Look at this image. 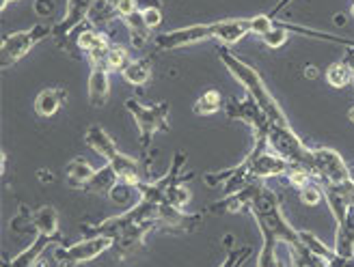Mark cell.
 Masks as SVG:
<instances>
[{
  "mask_svg": "<svg viewBox=\"0 0 354 267\" xmlns=\"http://www.w3.org/2000/svg\"><path fill=\"white\" fill-rule=\"evenodd\" d=\"M313 153V177L320 186H339L350 179H354L350 164H346V159L330 147H315L311 149Z\"/></svg>",
  "mask_w": 354,
  "mask_h": 267,
  "instance_id": "cell-8",
  "label": "cell"
},
{
  "mask_svg": "<svg viewBox=\"0 0 354 267\" xmlns=\"http://www.w3.org/2000/svg\"><path fill=\"white\" fill-rule=\"evenodd\" d=\"M32 226H35V233L63 237L59 228V211L52 205H41L32 211Z\"/></svg>",
  "mask_w": 354,
  "mask_h": 267,
  "instance_id": "cell-17",
  "label": "cell"
},
{
  "mask_svg": "<svg viewBox=\"0 0 354 267\" xmlns=\"http://www.w3.org/2000/svg\"><path fill=\"white\" fill-rule=\"evenodd\" d=\"M221 108H223L221 91H216V88H209V91H205L197 101H194L192 112L197 117H212V115H216Z\"/></svg>",
  "mask_w": 354,
  "mask_h": 267,
  "instance_id": "cell-22",
  "label": "cell"
},
{
  "mask_svg": "<svg viewBox=\"0 0 354 267\" xmlns=\"http://www.w3.org/2000/svg\"><path fill=\"white\" fill-rule=\"evenodd\" d=\"M143 22L147 24L149 30L158 28L162 24V9H149V11H143Z\"/></svg>",
  "mask_w": 354,
  "mask_h": 267,
  "instance_id": "cell-32",
  "label": "cell"
},
{
  "mask_svg": "<svg viewBox=\"0 0 354 267\" xmlns=\"http://www.w3.org/2000/svg\"><path fill=\"white\" fill-rule=\"evenodd\" d=\"M352 88H354V80H352Z\"/></svg>",
  "mask_w": 354,
  "mask_h": 267,
  "instance_id": "cell-43",
  "label": "cell"
},
{
  "mask_svg": "<svg viewBox=\"0 0 354 267\" xmlns=\"http://www.w3.org/2000/svg\"><path fill=\"white\" fill-rule=\"evenodd\" d=\"M55 0H35V13L41 15V17H50L52 13H55Z\"/></svg>",
  "mask_w": 354,
  "mask_h": 267,
  "instance_id": "cell-33",
  "label": "cell"
},
{
  "mask_svg": "<svg viewBox=\"0 0 354 267\" xmlns=\"http://www.w3.org/2000/svg\"><path fill=\"white\" fill-rule=\"evenodd\" d=\"M158 230L156 222H132V224H121L117 228H113L109 237L115 239L113 250L117 253L115 259L117 261H126L132 259L134 255H138L143 250V246L147 241V235Z\"/></svg>",
  "mask_w": 354,
  "mask_h": 267,
  "instance_id": "cell-9",
  "label": "cell"
},
{
  "mask_svg": "<svg viewBox=\"0 0 354 267\" xmlns=\"http://www.w3.org/2000/svg\"><path fill=\"white\" fill-rule=\"evenodd\" d=\"M335 253L342 257H354V207H350L346 218L337 222V230H335Z\"/></svg>",
  "mask_w": 354,
  "mask_h": 267,
  "instance_id": "cell-15",
  "label": "cell"
},
{
  "mask_svg": "<svg viewBox=\"0 0 354 267\" xmlns=\"http://www.w3.org/2000/svg\"><path fill=\"white\" fill-rule=\"evenodd\" d=\"M225 115L229 121H242L253 132V140H268L270 134V119L259 108V103L251 97H229L225 103Z\"/></svg>",
  "mask_w": 354,
  "mask_h": 267,
  "instance_id": "cell-7",
  "label": "cell"
},
{
  "mask_svg": "<svg viewBox=\"0 0 354 267\" xmlns=\"http://www.w3.org/2000/svg\"><path fill=\"white\" fill-rule=\"evenodd\" d=\"M246 34H249L246 17H225V20H216V22L190 24V26L160 32L158 37H153V46L160 52H171V50H180V48H188L194 43L207 41V39H214L221 46L229 48L242 41Z\"/></svg>",
  "mask_w": 354,
  "mask_h": 267,
  "instance_id": "cell-1",
  "label": "cell"
},
{
  "mask_svg": "<svg viewBox=\"0 0 354 267\" xmlns=\"http://www.w3.org/2000/svg\"><path fill=\"white\" fill-rule=\"evenodd\" d=\"M190 199H192V192L188 188V181H177L167 192V203L171 207H177V209H186V205L190 203Z\"/></svg>",
  "mask_w": 354,
  "mask_h": 267,
  "instance_id": "cell-27",
  "label": "cell"
},
{
  "mask_svg": "<svg viewBox=\"0 0 354 267\" xmlns=\"http://www.w3.org/2000/svg\"><path fill=\"white\" fill-rule=\"evenodd\" d=\"M48 37H52V26L44 22L35 24L26 30L7 32L3 37V43H0V65H3V69L17 65L35 46Z\"/></svg>",
  "mask_w": 354,
  "mask_h": 267,
  "instance_id": "cell-6",
  "label": "cell"
},
{
  "mask_svg": "<svg viewBox=\"0 0 354 267\" xmlns=\"http://www.w3.org/2000/svg\"><path fill=\"white\" fill-rule=\"evenodd\" d=\"M286 177H288V181L294 186V188H305V186H309V179H311V172L307 170V168H303V166H290V170L286 172Z\"/></svg>",
  "mask_w": 354,
  "mask_h": 267,
  "instance_id": "cell-31",
  "label": "cell"
},
{
  "mask_svg": "<svg viewBox=\"0 0 354 267\" xmlns=\"http://www.w3.org/2000/svg\"><path fill=\"white\" fill-rule=\"evenodd\" d=\"M300 239H303V244L309 248V250L320 257L324 263L335 257V248H328L320 237H315L313 233H309V230H300Z\"/></svg>",
  "mask_w": 354,
  "mask_h": 267,
  "instance_id": "cell-25",
  "label": "cell"
},
{
  "mask_svg": "<svg viewBox=\"0 0 354 267\" xmlns=\"http://www.w3.org/2000/svg\"><path fill=\"white\" fill-rule=\"evenodd\" d=\"M300 201H303L305 205L309 207H315V205H320L324 201V190L320 186H305V188H300Z\"/></svg>",
  "mask_w": 354,
  "mask_h": 267,
  "instance_id": "cell-30",
  "label": "cell"
},
{
  "mask_svg": "<svg viewBox=\"0 0 354 267\" xmlns=\"http://www.w3.org/2000/svg\"><path fill=\"white\" fill-rule=\"evenodd\" d=\"M59 244H65L63 237H52V235H44V233H37L32 239L30 246H26L20 255H15L13 259H9L7 255L3 257V267H37L41 255L48 250L50 246H59Z\"/></svg>",
  "mask_w": 354,
  "mask_h": 267,
  "instance_id": "cell-12",
  "label": "cell"
},
{
  "mask_svg": "<svg viewBox=\"0 0 354 267\" xmlns=\"http://www.w3.org/2000/svg\"><path fill=\"white\" fill-rule=\"evenodd\" d=\"M0 170H3V175L7 172V151H3V168Z\"/></svg>",
  "mask_w": 354,
  "mask_h": 267,
  "instance_id": "cell-39",
  "label": "cell"
},
{
  "mask_svg": "<svg viewBox=\"0 0 354 267\" xmlns=\"http://www.w3.org/2000/svg\"><path fill=\"white\" fill-rule=\"evenodd\" d=\"M126 110L128 115L132 117L134 126L138 130V145H140V151L145 155L149 153L151 149V140L158 132H169V115H171V108L167 101H158V103H151V106H145L140 103L138 99L134 97H128L126 99Z\"/></svg>",
  "mask_w": 354,
  "mask_h": 267,
  "instance_id": "cell-4",
  "label": "cell"
},
{
  "mask_svg": "<svg viewBox=\"0 0 354 267\" xmlns=\"http://www.w3.org/2000/svg\"><path fill=\"white\" fill-rule=\"evenodd\" d=\"M348 119H350V123H354V106L348 110Z\"/></svg>",
  "mask_w": 354,
  "mask_h": 267,
  "instance_id": "cell-40",
  "label": "cell"
},
{
  "mask_svg": "<svg viewBox=\"0 0 354 267\" xmlns=\"http://www.w3.org/2000/svg\"><path fill=\"white\" fill-rule=\"evenodd\" d=\"M352 3H354V0H352Z\"/></svg>",
  "mask_w": 354,
  "mask_h": 267,
  "instance_id": "cell-44",
  "label": "cell"
},
{
  "mask_svg": "<svg viewBox=\"0 0 354 267\" xmlns=\"http://www.w3.org/2000/svg\"><path fill=\"white\" fill-rule=\"evenodd\" d=\"M113 246H115V239L109 235H86L84 239L76 244L55 246L52 257H55V263L59 267H78L82 263L95 261L97 257L113 250Z\"/></svg>",
  "mask_w": 354,
  "mask_h": 267,
  "instance_id": "cell-5",
  "label": "cell"
},
{
  "mask_svg": "<svg viewBox=\"0 0 354 267\" xmlns=\"http://www.w3.org/2000/svg\"><path fill=\"white\" fill-rule=\"evenodd\" d=\"M86 95L88 103L93 108H104L111 95V71L106 65H91V74L86 82Z\"/></svg>",
  "mask_w": 354,
  "mask_h": 267,
  "instance_id": "cell-13",
  "label": "cell"
},
{
  "mask_svg": "<svg viewBox=\"0 0 354 267\" xmlns=\"http://www.w3.org/2000/svg\"><path fill=\"white\" fill-rule=\"evenodd\" d=\"M218 59H221V63L225 65V69L229 71V74H232L240 82V86L246 91V95H251L259 103V108L266 112V117L270 119V128H281V130H290L292 128L286 110L281 108V103L274 99L268 84H266V80L261 78V74L253 65H249L240 57H236L227 46L218 48Z\"/></svg>",
  "mask_w": 354,
  "mask_h": 267,
  "instance_id": "cell-2",
  "label": "cell"
},
{
  "mask_svg": "<svg viewBox=\"0 0 354 267\" xmlns=\"http://www.w3.org/2000/svg\"><path fill=\"white\" fill-rule=\"evenodd\" d=\"M11 230H13V233H20V235H26V233H30V230H35L32 211L26 205H20L17 213L11 218Z\"/></svg>",
  "mask_w": 354,
  "mask_h": 267,
  "instance_id": "cell-28",
  "label": "cell"
},
{
  "mask_svg": "<svg viewBox=\"0 0 354 267\" xmlns=\"http://www.w3.org/2000/svg\"><path fill=\"white\" fill-rule=\"evenodd\" d=\"M91 5H93V0H67L65 15L55 26H52V37L57 39L59 48L67 41V37L78 26L88 22V11H91Z\"/></svg>",
  "mask_w": 354,
  "mask_h": 267,
  "instance_id": "cell-11",
  "label": "cell"
},
{
  "mask_svg": "<svg viewBox=\"0 0 354 267\" xmlns=\"http://www.w3.org/2000/svg\"><path fill=\"white\" fill-rule=\"evenodd\" d=\"M9 3H15V0H0V11H5Z\"/></svg>",
  "mask_w": 354,
  "mask_h": 267,
  "instance_id": "cell-38",
  "label": "cell"
},
{
  "mask_svg": "<svg viewBox=\"0 0 354 267\" xmlns=\"http://www.w3.org/2000/svg\"><path fill=\"white\" fill-rule=\"evenodd\" d=\"M119 184H121V179L117 177V172L113 170V166L106 164V166L97 168L91 179H88L82 186V192H86V194H100V197H102V194H113V190Z\"/></svg>",
  "mask_w": 354,
  "mask_h": 267,
  "instance_id": "cell-16",
  "label": "cell"
},
{
  "mask_svg": "<svg viewBox=\"0 0 354 267\" xmlns=\"http://www.w3.org/2000/svg\"><path fill=\"white\" fill-rule=\"evenodd\" d=\"M67 101V91L63 86H48L32 101V110L41 119H52Z\"/></svg>",
  "mask_w": 354,
  "mask_h": 267,
  "instance_id": "cell-14",
  "label": "cell"
},
{
  "mask_svg": "<svg viewBox=\"0 0 354 267\" xmlns=\"http://www.w3.org/2000/svg\"><path fill=\"white\" fill-rule=\"evenodd\" d=\"M288 250H290L292 267H328L320 257L309 250V248L303 244V239H300L298 244H294V246H288Z\"/></svg>",
  "mask_w": 354,
  "mask_h": 267,
  "instance_id": "cell-20",
  "label": "cell"
},
{
  "mask_svg": "<svg viewBox=\"0 0 354 267\" xmlns=\"http://www.w3.org/2000/svg\"><path fill=\"white\" fill-rule=\"evenodd\" d=\"M326 265L328 267H354V257H342V255L335 253V257L328 259Z\"/></svg>",
  "mask_w": 354,
  "mask_h": 267,
  "instance_id": "cell-34",
  "label": "cell"
},
{
  "mask_svg": "<svg viewBox=\"0 0 354 267\" xmlns=\"http://www.w3.org/2000/svg\"><path fill=\"white\" fill-rule=\"evenodd\" d=\"M205 211L199 213H186V209H177L165 203L158 211V230H167L173 235H188L194 233L205 222Z\"/></svg>",
  "mask_w": 354,
  "mask_h": 267,
  "instance_id": "cell-10",
  "label": "cell"
},
{
  "mask_svg": "<svg viewBox=\"0 0 354 267\" xmlns=\"http://www.w3.org/2000/svg\"><path fill=\"white\" fill-rule=\"evenodd\" d=\"M246 24H249V34H255L259 39L261 34L270 32L277 26V17H272L268 13H257V15L246 17Z\"/></svg>",
  "mask_w": 354,
  "mask_h": 267,
  "instance_id": "cell-26",
  "label": "cell"
},
{
  "mask_svg": "<svg viewBox=\"0 0 354 267\" xmlns=\"http://www.w3.org/2000/svg\"><path fill=\"white\" fill-rule=\"evenodd\" d=\"M97 168H93L91 164L86 162V159L80 155V157H74L72 162L65 166V181L69 184V188L74 190H82V186L91 179L95 175Z\"/></svg>",
  "mask_w": 354,
  "mask_h": 267,
  "instance_id": "cell-19",
  "label": "cell"
},
{
  "mask_svg": "<svg viewBox=\"0 0 354 267\" xmlns=\"http://www.w3.org/2000/svg\"><path fill=\"white\" fill-rule=\"evenodd\" d=\"M130 52L126 46H119V43H113L111 50L106 52V59H104V65L109 67V71H121L126 69L130 65Z\"/></svg>",
  "mask_w": 354,
  "mask_h": 267,
  "instance_id": "cell-24",
  "label": "cell"
},
{
  "mask_svg": "<svg viewBox=\"0 0 354 267\" xmlns=\"http://www.w3.org/2000/svg\"><path fill=\"white\" fill-rule=\"evenodd\" d=\"M350 15L354 17V3H352V9H350Z\"/></svg>",
  "mask_w": 354,
  "mask_h": 267,
  "instance_id": "cell-42",
  "label": "cell"
},
{
  "mask_svg": "<svg viewBox=\"0 0 354 267\" xmlns=\"http://www.w3.org/2000/svg\"><path fill=\"white\" fill-rule=\"evenodd\" d=\"M326 82L333 86V88H344L348 84H352L354 80V74H352V69L346 61H339V63H333L328 69H326V74H324Z\"/></svg>",
  "mask_w": 354,
  "mask_h": 267,
  "instance_id": "cell-23",
  "label": "cell"
},
{
  "mask_svg": "<svg viewBox=\"0 0 354 267\" xmlns=\"http://www.w3.org/2000/svg\"><path fill=\"white\" fill-rule=\"evenodd\" d=\"M84 145L88 149H93L97 155H102L106 159V164H111L113 170L117 172V177L121 179V184L126 186H134L136 181H140V162L132 155L121 153L115 145V140L106 134V130L97 123H91L84 132Z\"/></svg>",
  "mask_w": 354,
  "mask_h": 267,
  "instance_id": "cell-3",
  "label": "cell"
},
{
  "mask_svg": "<svg viewBox=\"0 0 354 267\" xmlns=\"http://www.w3.org/2000/svg\"><path fill=\"white\" fill-rule=\"evenodd\" d=\"M344 61L350 65L352 74H354V46H348V48H346V59H344Z\"/></svg>",
  "mask_w": 354,
  "mask_h": 267,
  "instance_id": "cell-36",
  "label": "cell"
},
{
  "mask_svg": "<svg viewBox=\"0 0 354 267\" xmlns=\"http://www.w3.org/2000/svg\"><path fill=\"white\" fill-rule=\"evenodd\" d=\"M350 168H352V175H354V159H352V162H350Z\"/></svg>",
  "mask_w": 354,
  "mask_h": 267,
  "instance_id": "cell-41",
  "label": "cell"
},
{
  "mask_svg": "<svg viewBox=\"0 0 354 267\" xmlns=\"http://www.w3.org/2000/svg\"><path fill=\"white\" fill-rule=\"evenodd\" d=\"M153 74V65H151V57L145 59H132L130 65L121 71V78L126 80L130 86H145L151 80Z\"/></svg>",
  "mask_w": 354,
  "mask_h": 267,
  "instance_id": "cell-18",
  "label": "cell"
},
{
  "mask_svg": "<svg viewBox=\"0 0 354 267\" xmlns=\"http://www.w3.org/2000/svg\"><path fill=\"white\" fill-rule=\"evenodd\" d=\"M305 76H307V78H315V76H317V69H315V67H307V69H305Z\"/></svg>",
  "mask_w": 354,
  "mask_h": 267,
  "instance_id": "cell-37",
  "label": "cell"
},
{
  "mask_svg": "<svg viewBox=\"0 0 354 267\" xmlns=\"http://www.w3.org/2000/svg\"><path fill=\"white\" fill-rule=\"evenodd\" d=\"M253 255V248L251 246H244V248H238V250H232L227 253V257L223 259V263L218 267H242L249 257Z\"/></svg>",
  "mask_w": 354,
  "mask_h": 267,
  "instance_id": "cell-29",
  "label": "cell"
},
{
  "mask_svg": "<svg viewBox=\"0 0 354 267\" xmlns=\"http://www.w3.org/2000/svg\"><path fill=\"white\" fill-rule=\"evenodd\" d=\"M117 5H119V0H93L91 11H88V24L97 28L100 24L115 20Z\"/></svg>",
  "mask_w": 354,
  "mask_h": 267,
  "instance_id": "cell-21",
  "label": "cell"
},
{
  "mask_svg": "<svg viewBox=\"0 0 354 267\" xmlns=\"http://www.w3.org/2000/svg\"><path fill=\"white\" fill-rule=\"evenodd\" d=\"M138 11H149V9H162V0H136Z\"/></svg>",
  "mask_w": 354,
  "mask_h": 267,
  "instance_id": "cell-35",
  "label": "cell"
}]
</instances>
